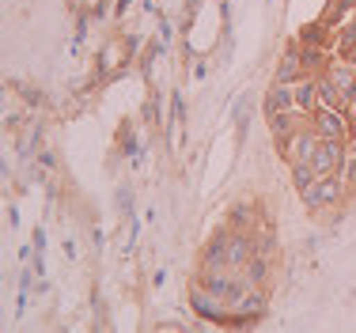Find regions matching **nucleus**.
Listing matches in <instances>:
<instances>
[{
    "label": "nucleus",
    "mask_w": 356,
    "mask_h": 333,
    "mask_svg": "<svg viewBox=\"0 0 356 333\" xmlns=\"http://www.w3.org/2000/svg\"><path fill=\"white\" fill-rule=\"evenodd\" d=\"M163 280H167V269H156V273H152V284H156V288L163 284Z\"/></svg>",
    "instance_id": "nucleus-17"
},
{
    "label": "nucleus",
    "mask_w": 356,
    "mask_h": 333,
    "mask_svg": "<svg viewBox=\"0 0 356 333\" xmlns=\"http://www.w3.org/2000/svg\"><path fill=\"white\" fill-rule=\"evenodd\" d=\"M311 125L322 140H349L353 136V117L349 110H337V106H318L311 114Z\"/></svg>",
    "instance_id": "nucleus-2"
},
{
    "label": "nucleus",
    "mask_w": 356,
    "mask_h": 333,
    "mask_svg": "<svg viewBox=\"0 0 356 333\" xmlns=\"http://www.w3.org/2000/svg\"><path fill=\"white\" fill-rule=\"evenodd\" d=\"M227 235H232V227L216 232L205 243V250H201V269H227Z\"/></svg>",
    "instance_id": "nucleus-5"
},
{
    "label": "nucleus",
    "mask_w": 356,
    "mask_h": 333,
    "mask_svg": "<svg viewBox=\"0 0 356 333\" xmlns=\"http://www.w3.org/2000/svg\"><path fill=\"white\" fill-rule=\"evenodd\" d=\"M337 174H341V182L349 186V190H356V136L345 140V159H341V170H337Z\"/></svg>",
    "instance_id": "nucleus-11"
},
{
    "label": "nucleus",
    "mask_w": 356,
    "mask_h": 333,
    "mask_svg": "<svg viewBox=\"0 0 356 333\" xmlns=\"http://www.w3.org/2000/svg\"><path fill=\"white\" fill-rule=\"evenodd\" d=\"M300 76H307V68H303V57H300V46H288V54L281 57V65H277V76L273 80H281V83H296Z\"/></svg>",
    "instance_id": "nucleus-8"
},
{
    "label": "nucleus",
    "mask_w": 356,
    "mask_h": 333,
    "mask_svg": "<svg viewBox=\"0 0 356 333\" xmlns=\"http://www.w3.org/2000/svg\"><path fill=\"white\" fill-rule=\"evenodd\" d=\"M114 201H118V209H122L125 216H133V190H129V186H118Z\"/></svg>",
    "instance_id": "nucleus-13"
},
{
    "label": "nucleus",
    "mask_w": 356,
    "mask_h": 333,
    "mask_svg": "<svg viewBox=\"0 0 356 333\" xmlns=\"http://www.w3.org/2000/svg\"><path fill=\"white\" fill-rule=\"evenodd\" d=\"M353 136H356V117H353Z\"/></svg>",
    "instance_id": "nucleus-19"
},
{
    "label": "nucleus",
    "mask_w": 356,
    "mask_h": 333,
    "mask_svg": "<svg viewBox=\"0 0 356 333\" xmlns=\"http://www.w3.org/2000/svg\"><path fill=\"white\" fill-rule=\"evenodd\" d=\"M144 122L148 125L159 122V95H148V102H144Z\"/></svg>",
    "instance_id": "nucleus-14"
},
{
    "label": "nucleus",
    "mask_w": 356,
    "mask_h": 333,
    "mask_svg": "<svg viewBox=\"0 0 356 333\" xmlns=\"http://www.w3.org/2000/svg\"><path fill=\"white\" fill-rule=\"evenodd\" d=\"M61 254H65V258H69V261L76 258V243H72L69 235H65V243H61Z\"/></svg>",
    "instance_id": "nucleus-15"
},
{
    "label": "nucleus",
    "mask_w": 356,
    "mask_h": 333,
    "mask_svg": "<svg viewBox=\"0 0 356 333\" xmlns=\"http://www.w3.org/2000/svg\"><path fill=\"white\" fill-rule=\"evenodd\" d=\"M129 4H133V0H118V4H114V15H118V19H122V15L129 12Z\"/></svg>",
    "instance_id": "nucleus-16"
},
{
    "label": "nucleus",
    "mask_w": 356,
    "mask_h": 333,
    "mask_svg": "<svg viewBox=\"0 0 356 333\" xmlns=\"http://www.w3.org/2000/svg\"><path fill=\"white\" fill-rule=\"evenodd\" d=\"M345 197H349V186L341 182V174L315 178L311 186H303V190H300V201L307 204L311 212H330V209H337Z\"/></svg>",
    "instance_id": "nucleus-1"
},
{
    "label": "nucleus",
    "mask_w": 356,
    "mask_h": 333,
    "mask_svg": "<svg viewBox=\"0 0 356 333\" xmlns=\"http://www.w3.org/2000/svg\"><path fill=\"white\" fill-rule=\"evenodd\" d=\"M341 159H345V140H318L315 156H311V167H315L318 178H326V174L341 170Z\"/></svg>",
    "instance_id": "nucleus-4"
},
{
    "label": "nucleus",
    "mask_w": 356,
    "mask_h": 333,
    "mask_svg": "<svg viewBox=\"0 0 356 333\" xmlns=\"http://www.w3.org/2000/svg\"><path fill=\"white\" fill-rule=\"evenodd\" d=\"M315 167H311V159H307V163H292V186H296V190H303V186H311V182H315Z\"/></svg>",
    "instance_id": "nucleus-12"
},
{
    "label": "nucleus",
    "mask_w": 356,
    "mask_h": 333,
    "mask_svg": "<svg viewBox=\"0 0 356 333\" xmlns=\"http://www.w3.org/2000/svg\"><path fill=\"white\" fill-rule=\"evenodd\" d=\"M318 140H322V136L315 133V125H303V129H296L292 136H284V140L277 144V148H281L284 163L292 167V163H307V159L315 156Z\"/></svg>",
    "instance_id": "nucleus-3"
},
{
    "label": "nucleus",
    "mask_w": 356,
    "mask_h": 333,
    "mask_svg": "<svg viewBox=\"0 0 356 333\" xmlns=\"http://www.w3.org/2000/svg\"><path fill=\"white\" fill-rule=\"evenodd\" d=\"M254 224H258V209H254V201H239L232 209V224L227 227H235V232H254Z\"/></svg>",
    "instance_id": "nucleus-10"
},
{
    "label": "nucleus",
    "mask_w": 356,
    "mask_h": 333,
    "mask_svg": "<svg viewBox=\"0 0 356 333\" xmlns=\"http://www.w3.org/2000/svg\"><path fill=\"white\" fill-rule=\"evenodd\" d=\"M318 99H322V106H337V110H349V102H353L349 91L337 88L326 72H318Z\"/></svg>",
    "instance_id": "nucleus-9"
},
{
    "label": "nucleus",
    "mask_w": 356,
    "mask_h": 333,
    "mask_svg": "<svg viewBox=\"0 0 356 333\" xmlns=\"http://www.w3.org/2000/svg\"><path fill=\"white\" fill-rule=\"evenodd\" d=\"M193 76H197V80H205V76H209V65H205V61H197V68H193Z\"/></svg>",
    "instance_id": "nucleus-18"
},
{
    "label": "nucleus",
    "mask_w": 356,
    "mask_h": 333,
    "mask_svg": "<svg viewBox=\"0 0 356 333\" xmlns=\"http://www.w3.org/2000/svg\"><path fill=\"white\" fill-rule=\"evenodd\" d=\"M318 106H322V99H318V76H315V72L300 76V80H296V110H303V114H315Z\"/></svg>",
    "instance_id": "nucleus-6"
},
{
    "label": "nucleus",
    "mask_w": 356,
    "mask_h": 333,
    "mask_svg": "<svg viewBox=\"0 0 356 333\" xmlns=\"http://www.w3.org/2000/svg\"><path fill=\"white\" fill-rule=\"evenodd\" d=\"M281 110H296V83L273 80V88L266 91V117L269 114H281Z\"/></svg>",
    "instance_id": "nucleus-7"
}]
</instances>
